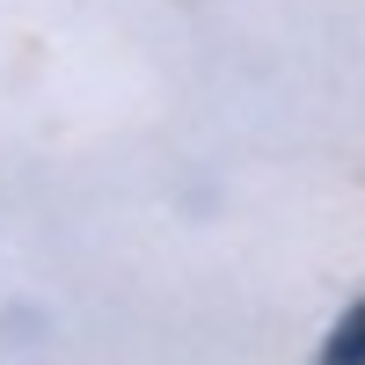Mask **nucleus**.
Returning a JSON list of instances; mask_svg holds the SVG:
<instances>
[{
    "label": "nucleus",
    "instance_id": "f257e3e1",
    "mask_svg": "<svg viewBox=\"0 0 365 365\" xmlns=\"http://www.w3.org/2000/svg\"><path fill=\"white\" fill-rule=\"evenodd\" d=\"M322 365H365V299L336 322V336H329V358Z\"/></svg>",
    "mask_w": 365,
    "mask_h": 365
}]
</instances>
